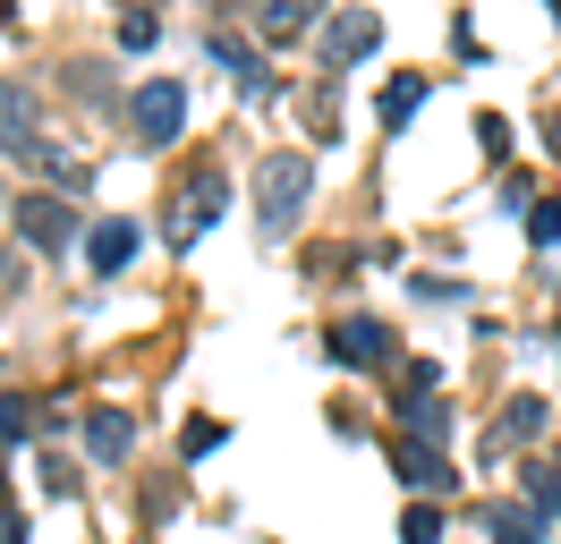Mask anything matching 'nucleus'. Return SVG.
Here are the masks:
<instances>
[{
    "mask_svg": "<svg viewBox=\"0 0 561 544\" xmlns=\"http://www.w3.org/2000/svg\"><path fill=\"white\" fill-rule=\"evenodd\" d=\"M307 188H316V162H307V154H264V170H255V213H264V238L298 230Z\"/></svg>",
    "mask_w": 561,
    "mask_h": 544,
    "instance_id": "f257e3e1",
    "label": "nucleus"
},
{
    "mask_svg": "<svg viewBox=\"0 0 561 544\" xmlns=\"http://www.w3.org/2000/svg\"><path fill=\"white\" fill-rule=\"evenodd\" d=\"M221 196H230V188H221V170H196V179L171 196V213H162V238H171V247H196V230L221 213Z\"/></svg>",
    "mask_w": 561,
    "mask_h": 544,
    "instance_id": "f03ea898",
    "label": "nucleus"
},
{
    "mask_svg": "<svg viewBox=\"0 0 561 544\" xmlns=\"http://www.w3.org/2000/svg\"><path fill=\"white\" fill-rule=\"evenodd\" d=\"M18 230H26L35 256H69V247H77V222H69V204H60V196H18Z\"/></svg>",
    "mask_w": 561,
    "mask_h": 544,
    "instance_id": "7ed1b4c3",
    "label": "nucleus"
},
{
    "mask_svg": "<svg viewBox=\"0 0 561 544\" xmlns=\"http://www.w3.org/2000/svg\"><path fill=\"white\" fill-rule=\"evenodd\" d=\"M179 128H187V94H179L171 77H153L137 94V136L145 145H179Z\"/></svg>",
    "mask_w": 561,
    "mask_h": 544,
    "instance_id": "20e7f679",
    "label": "nucleus"
},
{
    "mask_svg": "<svg viewBox=\"0 0 561 544\" xmlns=\"http://www.w3.org/2000/svg\"><path fill=\"white\" fill-rule=\"evenodd\" d=\"M332 358L357 366V374H375V366H391V332L375 315H350V324H332Z\"/></svg>",
    "mask_w": 561,
    "mask_h": 544,
    "instance_id": "39448f33",
    "label": "nucleus"
},
{
    "mask_svg": "<svg viewBox=\"0 0 561 544\" xmlns=\"http://www.w3.org/2000/svg\"><path fill=\"white\" fill-rule=\"evenodd\" d=\"M375 43H383V18H375V9H341V18L323 26V60L350 68V60H366Z\"/></svg>",
    "mask_w": 561,
    "mask_h": 544,
    "instance_id": "423d86ee",
    "label": "nucleus"
},
{
    "mask_svg": "<svg viewBox=\"0 0 561 544\" xmlns=\"http://www.w3.org/2000/svg\"><path fill=\"white\" fill-rule=\"evenodd\" d=\"M85 451H94V468H119V460L137 451V417H128V408H94V417H85Z\"/></svg>",
    "mask_w": 561,
    "mask_h": 544,
    "instance_id": "0eeeda50",
    "label": "nucleus"
},
{
    "mask_svg": "<svg viewBox=\"0 0 561 544\" xmlns=\"http://www.w3.org/2000/svg\"><path fill=\"white\" fill-rule=\"evenodd\" d=\"M43 128H35V94L26 86H0V154H35Z\"/></svg>",
    "mask_w": 561,
    "mask_h": 544,
    "instance_id": "6e6552de",
    "label": "nucleus"
},
{
    "mask_svg": "<svg viewBox=\"0 0 561 544\" xmlns=\"http://www.w3.org/2000/svg\"><path fill=\"white\" fill-rule=\"evenodd\" d=\"M391 468L409 476L417 494H451V485H459V476L443 468V451H434V442H400V451H391Z\"/></svg>",
    "mask_w": 561,
    "mask_h": 544,
    "instance_id": "1a4fd4ad",
    "label": "nucleus"
},
{
    "mask_svg": "<svg viewBox=\"0 0 561 544\" xmlns=\"http://www.w3.org/2000/svg\"><path fill=\"white\" fill-rule=\"evenodd\" d=\"M485 536L493 544H545V510H536V502H493L485 510Z\"/></svg>",
    "mask_w": 561,
    "mask_h": 544,
    "instance_id": "9d476101",
    "label": "nucleus"
},
{
    "mask_svg": "<svg viewBox=\"0 0 561 544\" xmlns=\"http://www.w3.org/2000/svg\"><path fill=\"white\" fill-rule=\"evenodd\" d=\"M128 256H137V222H94L85 264H94V272H128Z\"/></svg>",
    "mask_w": 561,
    "mask_h": 544,
    "instance_id": "9b49d317",
    "label": "nucleus"
},
{
    "mask_svg": "<svg viewBox=\"0 0 561 544\" xmlns=\"http://www.w3.org/2000/svg\"><path fill=\"white\" fill-rule=\"evenodd\" d=\"M205 52H213V60H221V68H230V77H239V86H247V94H255V102L273 94V77H264V60H255L247 43H230V34H213Z\"/></svg>",
    "mask_w": 561,
    "mask_h": 544,
    "instance_id": "f8f14e48",
    "label": "nucleus"
},
{
    "mask_svg": "<svg viewBox=\"0 0 561 544\" xmlns=\"http://www.w3.org/2000/svg\"><path fill=\"white\" fill-rule=\"evenodd\" d=\"M375 111H383V136H400V128H409V120L425 111V77H391Z\"/></svg>",
    "mask_w": 561,
    "mask_h": 544,
    "instance_id": "ddd939ff",
    "label": "nucleus"
},
{
    "mask_svg": "<svg viewBox=\"0 0 561 544\" xmlns=\"http://www.w3.org/2000/svg\"><path fill=\"white\" fill-rule=\"evenodd\" d=\"M545 417H553L545 400H511V417H502V434H493L485 451H511V442H536V434H545Z\"/></svg>",
    "mask_w": 561,
    "mask_h": 544,
    "instance_id": "4468645a",
    "label": "nucleus"
},
{
    "mask_svg": "<svg viewBox=\"0 0 561 544\" xmlns=\"http://www.w3.org/2000/svg\"><path fill=\"white\" fill-rule=\"evenodd\" d=\"M316 9H323V0H264V34H280V43H289V34L316 26Z\"/></svg>",
    "mask_w": 561,
    "mask_h": 544,
    "instance_id": "2eb2a0df",
    "label": "nucleus"
},
{
    "mask_svg": "<svg viewBox=\"0 0 561 544\" xmlns=\"http://www.w3.org/2000/svg\"><path fill=\"white\" fill-rule=\"evenodd\" d=\"M527 247H561V196L527 204Z\"/></svg>",
    "mask_w": 561,
    "mask_h": 544,
    "instance_id": "dca6fc26",
    "label": "nucleus"
},
{
    "mask_svg": "<svg viewBox=\"0 0 561 544\" xmlns=\"http://www.w3.org/2000/svg\"><path fill=\"white\" fill-rule=\"evenodd\" d=\"M527 502L545 510V519L561 510V468H553V460H536V468H527Z\"/></svg>",
    "mask_w": 561,
    "mask_h": 544,
    "instance_id": "f3484780",
    "label": "nucleus"
},
{
    "mask_svg": "<svg viewBox=\"0 0 561 544\" xmlns=\"http://www.w3.org/2000/svg\"><path fill=\"white\" fill-rule=\"evenodd\" d=\"M400 544H443V510H434V502H409V519H400Z\"/></svg>",
    "mask_w": 561,
    "mask_h": 544,
    "instance_id": "a211bd4d",
    "label": "nucleus"
},
{
    "mask_svg": "<svg viewBox=\"0 0 561 544\" xmlns=\"http://www.w3.org/2000/svg\"><path fill=\"white\" fill-rule=\"evenodd\" d=\"M400 417H409L425 442H443V434H451V408H434V400H400Z\"/></svg>",
    "mask_w": 561,
    "mask_h": 544,
    "instance_id": "6ab92c4d",
    "label": "nucleus"
},
{
    "mask_svg": "<svg viewBox=\"0 0 561 544\" xmlns=\"http://www.w3.org/2000/svg\"><path fill=\"white\" fill-rule=\"evenodd\" d=\"M221 434H230L221 417H187V434H179V442H187V460H205V451H213V442H221Z\"/></svg>",
    "mask_w": 561,
    "mask_h": 544,
    "instance_id": "aec40b11",
    "label": "nucleus"
},
{
    "mask_svg": "<svg viewBox=\"0 0 561 544\" xmlns=\"http://www.w3.org/2000/svg\"><path fill=\"white\" fill-rule=\"evenodd\" d=\"M35 434V417H26V400H0V451H9V442H26Z\"/></svg>",
    "mask_w": 561,
    "mask_h": 544,
    "instance_id": "412c9836",
    "label": "nucleus"
},
{
    "mask_svg": "<svg viewBox=\"0 0 561 544\" xmlns=\"http://www.w3.org/2000/svg\"><path fill=\"white\" fill-rule=\"evenodd\" d=\"M119 43H128V52H153V43H162V26H153V18H119Z\"/></svg>",
    "mask_w": 561,
    "mask_h": 544,
    "instance_id": "4be33fe9",
    "label": "nucleus"
},
{
    "mask_svg": "<svg viewBox=\"0 0 561 544\" xmlns=\"http://www.w3.org/2000/svg\"><path fill=\"white\" fill-rule=\"evenodd\" d=\"M477 145H485V162H502V154H511V128H502V120H477Z\"/></svg>",
    "mask_w": 561,
    "mask_h": 544,
    "instance_id": "5701e85b",
    "label": "nucleus"
},
{
    "mask_svg": "<svg viewBox=\"0 0 561 544\" xmlns=\"http://www.w3.org/2000/svg\"><path fill=\"white\" fill-rule=\"evenodd\" d=\"M0 544H26V510H0Z\"/></svg>",
    "mask_w": 561,
    "mask_h": 544,
    "instance_id": "b1692460",
    "label": "nucleus"
},
{
    "mask_svg": "<svg viewBox=\"0 0 561 544\" xmlns=\"http://www.w3.org/2000/svg\"><path fill=\"white\" fill-rule=\"evenodd\" d=\"M545 145H553V154H561V111H553V120H545Z\"/></svg>",
    "mask_w": 561,
    "mask_h": 544,
    "instance_id": "393cba45",
    "label": "nucleus"
},
{
    "mask_svg": "<svg viewBox=\"0 0 561 544\" xmlns=\"http://www.w3.org/2000/svg\"><path fill=\"white\" fill-rule=\"evenodd\" d=\"M545 9H553V18H561V0H545Z\"/></svg>",
    "mask_w": 561,
    "mask_h": 544,
    "instance_id": "a878e982",
    "label": "nucleus"
}]
</instances>
